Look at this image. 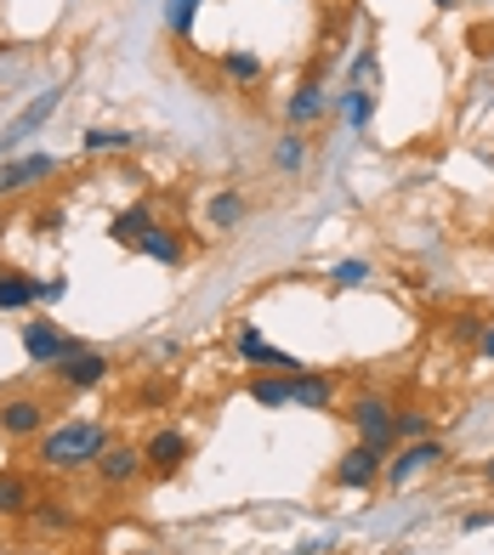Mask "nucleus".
<instances>
[{
    "instance_id": "c85d7f7f",
    "label": "nucleus",
    "mask_w": 494,
    "mask_h": 555,
    "mask_svg": "<svg viewBox=\"0 0 494 555\" xmlns=\"http://www.w3.org/2000/svg\"><path fill=\"white\" fill-rule=\"evenodd\" d=\"M483 330H489V318H478V312H460V318H449V335H455L460 346H478V340H483Z\"/></svg>"
},
{
    "instance_id": "f03ea898",
    "label": "nucleus",
    "mask_w": 494,
    "mask_h": 555,
    "mask_svg": "<svg viewBox=\"0 0 494 555\" xmlns=\"http://www.w3.org/2000/svg\"><path fill=\"white\" fill-rule=\"evenodd\" d=\"M341 420L353 425V442H369L381 453L398 448V402H392L387 391H358L347 409H341Z\"/></svg>"
},
{
    "instance_id": "a211bd4d",
    "label": "nucleus",
    "mask_w": 494,
    "mask_h": 555,
    "mask_svg": "<svg viewBox=\"0 0 494 555\" xmlns=\"http://www.w3.org/2000/svg\"><path fill=\"white\" fill-rule=\"evenodd\" d=\"M244 397H251L256 402V409H290V374H274V369H267V374H251V380H244Z\"/></svg>"
},
{
    "instance_id": "423d86ee",
    "label": "nucleus",
    "mask_w": 494,
    "mask_h": 555,
    "mask_svg": "<svg viewBox=\"0 0 494 555\" xmlns=\"http://www.w3.org/2000/svg\"><path fill=\"white\" fill-rule=\"evenodd\" d=\"M86 340L80 335H68V330H58L52 318H35V323H23V351H29V363H40L46 374H52L63 358H74Z\"/></svg>"
},
{
    "instance_id": "2eb2a0df",
    "label": "nucleus",
    "mask_w": 494,
    "mask_h": 555,
    "mask_svg": "<svg viewBox=\"0 0 494 555\" xmlns=\"http://www.w3.org/2000/svg\"><path fill=\"white\" fill-rule=\"evenodd\" d=\"M137 256H148V261H160V267L177 272L188 261V244H182V233L170 221H154V227H148V238L137 244Z\"/></svg>"
},
{
    "instance_id": "9b49d317",
    "label": "nucleus",
    "mask_w": 494,
    "mask_h": 555,
    "mask_svg": "<svg viewBox=\"0 0 494 555\" xmlns=\"http://www.w3.org/2000/svg\"><path fill=\"white\" fill-rule=\"evenodd\" d=\"M58 108H63V91H46V96H35V103L23 108V114H17V119L7 125V131H0V154L12 159L17 147L35 137V131H46V125H52V114H58Z\"/></svg>"
},
{
    "instance_id": "f8f14e48",
    "label": "nucleus",
    "mask_w": 494,
    "mask_h": 555,
    "mask_svg": "<svg viewBox=\"0 0 494 555\" xmlns=\"http://www.w3.org/2000/svg\"><path fill=\"white\" fill-rule=\"evenodd\" d=\"M290 397H295V409H313V414H335L341 380H335L330 369H295V374H290Z\"/></svg>"
},
{
    "instance_id": "b1692460",
    "label": "nucleus",
    "mask_w": 494,
    "mask_h": 555,
    "mask_svg": "<svg viewBox=\"0 0 494 555\" xmlns=\"http://www.w3.org/2000/svg\"><path fill=\"white\" fill-rule=\"evenodd\" d=\"M302 165H307V131H284V137L274 142V170L295 176Z\"/></svg>"
},
{
    "instance_id": "393cba45",
    "label": "nucleus",
    "mask_w": 494,
    "mask_h": 555,
    "mask_svg": "<svg viewBox=\"0 0 494 555\" xmlns=\"http://www.w3.org/2000/svg\"><path fill=\"white\" fill-rule=\"evenodd\" d=\"M341 114H347L353 131H364V125L376 119V91H369V86H347V96H341Z\"/></svg>"
},
{
    "instance_id": "c756f323",
    "label": "nucleus",
    "mask_w": 494,
    "mask_h": 555,
    "mask_svg": "<svg viewBox=\"0 0 494 555\" xmlns=\"http://www.w3.org/2000/svg\"><path fill=\"white\" fill-rule=\"evenodd\" d=\"M347 80H353V86H369V80H376V57H369V46H364V52L353 57V68H347Z\"/></svg>"
},
{
    "instance_id": "473e14b6",
    "label": "nucleus",
    "mask_w": 494,
    "mask_h": 555,
    "mask_svg": "<svg viewBox=\"0 0 494 555\" xmlns=\"http://www.w3.org/2000/svg\"><path fill=\"white\" fill-rule=\"evenodd\" d=\"M295 555H330V544H318V539H302V544H295Z\"/></svg>"
},
{
    "instance_id": "39448f33",
    "label": "nucleus",
    "mask_w": 494,
    "mask_h": 555,
    "mask_svg": "<svg viewBox=\"0 0 494 555\" xmlns=\"http://www.w3.org/2000/svg\"><path fill=\"white\" fill-rule=\"evenodd\" d=\"M381 470H387V453H381V448H369V442H353V448L330 465V488L369 493V488H381Z\"/></svg>"
},
{
    "instance_id": "9d476101",
    "label": "nucleus",
    "mask_w": 494,
    "mask_h": 555,
    "mask_svg": "<svg viewBox=\"0 0 494 555\" xmlns=\"http://www.w3.org/2000/svg\"><path fill=\"white\" fill-rule=\"evenodd\" d=\"M188 453H193V442H188V431H177V425H160V431L142 442L148 476H177L188 465Z\"/></svg>"
},
{
    "instance_id": "bb28decb",
    "label": "nucleus",
    "mask_w": 494,
    "mask_h": 555,
    "mask_svg": "<svg viewBox=\"0 0 494 555\" xmlns=\"http://www.w3.org/2000/svg\"><path fill=\"white\" fill-rule=\"evenodd\" d=\"M193 17H200V0H165V29L177 40L193 35Z\"/></svg>"
},
{
    "instance_id": "f704fd0d",
    "label": "nucleus",
    "mask_w": 494,
    "mask_h": 555,
    "mask_svg": "<svg viewBox=\"0 0 494 555\" xmlns=\"http://www.w3.org/2000/svg\"><path fill=\"white\" fill-rule=\"evenodd\" d=\"M483 482L494 488V460H483Z\"/></svg>"
},
{
    "instance_id": "7ed1b4c3",
    "label": "nucleus",
    "mask_w": 494,
    "mask_h": 555,
    "mask_svg": "<svg viewBox=\"0 0 494 555\" xmlns=\"http://www.w3.org/2000/svg\"><path fill=\"white\" fill-rule=\"evenodd\" d=\"M52 402L35 397V391H12L0 397V437L7 442H40L46 431H52Z\"/></svg>"
},
{
    "instance_id": "dca6fc26",
    "label": "nucleus",
    "mask_w": 494,
    "mask_h": 555,
    "mask_svg": "<svg viewBox=\"0 0 494 555\" xmlns=\"http://www.w3.org/2000/svg\"><path fill=\"white\" fill-rule=\"evenodd\" d=\"M160 216H154V205H148V198H137V205H126L114 221H109V238L119 244V249H137L142 238H148V227H154Z\"/></svg>"
},
{
    "instance_id": "6e6552de",
    "label": "nucleus",
    "mask_w": 494,
    "mask_h": 555,
    "mask_svg": "<svg viewBox=\"0 0 494 555\" xmlns=\"http://www.w3.org/2000/svg\"><path fill=\"white\" fill-rule=\"evenodd\" d=\"M91 476H97V482H103L109 493H126L131 482H142V476H148V460H142V448L114 442V448L103 453V460L91 465Z\"/></svg>"
},
{
    "instance_id": "aec40b11",
    "label": "nucleus",
    "mask_w": 494,
    "mask_h": 555,
    "mask_svg": "<svg viewBox=\"0 0 494 555\" xmlns=\"http://www.w3.org/2000/svg\"><path fill=\"white\" fill-rule=\"evenodd\" d=\"M29 504H35V482L23 470H0V521H12V516H29Z\"/></svg>"
},
{
    "instance_id": "1a4fd4ad",
    "label": "nucleus",
    "mask_w": 494,
    "mask_h": 555,
    "mask_svg": "<svg viewBox=\"0 0 494 555\" xmlns=\"http://www.w3.org/2000/svg\"><path fill=\"white\" fill-rule=\"evenodd\" d=\"M52 176H58L52 154H12L7 165H0V198H23L29 188L52 182Z\"/></svg>"
},
{
    "instance_id": "e433bc0d",
    "label": "nucleus",
    "mask_w": 494,
    "mask_h": 555,
    "mask_svg": "<svg viewBox=\"0 0 494 555\" xmlns=\"http://www.w3.org/2000/svg\"><path fill=\"white\" fill-rule=\"evenodd\" d=\"M0 233H7V216H0Z\"/></svg>"
},
{
    "instance_id": "4be33fe9",
    "label": "nucleus",
    "mask_w": 494,
    "mask_h": 555,
    "mask_svg": "<svg viewBox=\"0 0 494 555\" xmlns=\"http://www.w3.org/2000/svg\"><path fill=\"white\" fill-rule=\"evenodd\" d=\"M80 147H86V154H131V147H137V131H109V125H86V131H80Z\"/></svg>"
},
{
    "instance_id": "a878e982",
    "label": "nucleus",
    "mask_w": 494,
    "mask_h": 555,
    "mask_svg": "<svg viewBox=\"0 0 494 555\" xmlns=\"http://www.w3.org/2000/svg\"><path fill=\"white\" fill-rule=\"evenodd\" d=\"M369 278H376V267H369L364 256H347V261L330 267V289H364Z\"/></svg>"
},
{
    "instance_id": "f257e3e1",
    "label": "nucleus",
    "mask_w": 494,
    "mask_h": 555,
    "mask_svg": "<svg viewBox=\"0 0 494 555\" xmlns=\"http://www.w3.org/2000/svg\"><path fill=\"white\" fill-rule=\"evenodd\" d=\"M109 448H114V431L103 420H63L40 437V470L80 476V470H91L97 460H103Z\"/></svg>"
},
{
    "instance_id": "7c9ffc66",
    "label": "nucleus",
    "mask_w": 494,
    "mask_h": 555,
    "mask_svg": "<svg viewBox=\"0 0 494 555\" xmlns=\"http://www.w3.org/2000/svg\"><path fill=\"white\" fill-rule=\"evenodd\" d=\"M63 295H68V278H46V284H40V307H58Z\"/></svg>"
},
{
    "instance_id": "20e7f679",
    "label": "nucleus",
    "mask_w": 494,
    "mask_h": 555,
    "mask_svg": "<svg viewBox=\"0 0 494 555\" xmlns=\"http://www.w3.org/2000/svg\"><path fill=\"white\" fill-rule=\"evenodd\" d=\"M449 460V448H443L438 437H421V442H398L387 453V470H381V488H392V493H404L415 476H427L432 465H443Z\"/></svg>"
},
{
    "instance_id": "6ab92c4d",
    "label": "nucleus",
    "mask_w": 494,
    "mask_h": 555,
    "mask_svg": "<svg viewBox=\"0 0 494 555\" xmlns=\"http://www.w3.org/2000/svg\"><path fill=\"white\" fill-rule=\"evenodd\" d=\"M29 527H35V533H74V527H80V516H74L63 499H46V493H40V499L29 504Z\"/></svg>"
},
{
    "instance_id": "412c9836",
    "label": "nucleus",
    "mask_w": 494,
    "mask_h": 555,
    "mask_svg": "<svg viewBox=\"0 0 494 555\" xmlns=\"http://www.w3.org/2000/svg\"><path fill=\"white\" fill-rule=\"evenodd\" d=\"M244 210H251V205H244V193H239V188H221V193H211L205 221L216 227V233H233V227L244 221Z\"/></svg>"
},
{
    "instance_id": "4468645a",
    "label": "nucleus",
    "mask_w": 494,
    "mask_h": 555,
    "mask_svg": "<svg viewBox=\"0 0 494 555\" xmlns=\"http://www.w3.org/2000/svg\"><path fill=\"white\" fill-rule=\"evenodd\" d=\"M325 114H330V96H325V86L307 74V80L284 96V125H290V131H313Z\"/></svg>"
},
{
    "instance_id": "f3484780",
    "label": "nucleus",
    "mask_w": 494,
    "mask_h": 555,
    "mask_svg": "<svg viewBox=\"0 0 494 555\" xmlns=\"http://www.w3.org/2000/svg\"><path fill=\"white\" fill-rule=\"evenodd\" d=\"M35 300H40V278L17 272V267L0 272V312H29Z\"/></svg>"
},
{
    "instance_id": "2f4dec72",
    "label": "nucleus",
    "mask_w": 494,
    "mask_h": 555,
    "mask_svg": "<svg viewBox=\"0 0 494 555\" xmlns=\"http://www.w3.org/2000/svg\"><path fill=\"white\" fill-rule=\"evenodd\" d=\"M483 527H494V511H472V516H460V533H483Z\"/></svg>"
},
{
    "instance_id": "c9c22d12",
    "label": "nucleus",
    "mask_w": 494,
    "mask_h": 555,
    "mask_svg": "<svg viewBox=\"0 0 494 555\" xmlns=\"http://www.w3.org/2000/svg\"><path fill=\"white\" fill-rule=\"evenodd\" d=\"M432 7H438V12H449V7H455V0H432Z\"/></svg>"
},
{
    "instance_id": "58836bf2",
    "label": "nucleus",
    "mask_w": 494,
    "mask_h": 555,
    "mask_svg": "<svg viewBox=\"0 0 494 555\" xmlns=\"http://www.w3.org/2000/svg\"><path fill=\"white\" fill-rule=\"evenodd\" d=\"M0 272H7V267H0Z\"/></svg>"
},
{
    "instance_id": "72a5a7b5",
    "label": "nucleus",
    "mask_w": 494,
    "mask_h": 555,
    "mask_svg": "<svg viewBox=\"0 0 494 555\" xmlns=\"http://www.w3.org/2000/svg\"><path fill=\"white\" fill-rule=\"evenodd\" d=\"M478 351H483V358L494 363V318H489V330H483V340H478Z\"/></svg>"
},
{
    "instance_id": "4c0bfd02",
    "label": "nucleus",
    "mask_w": 494,
    "mask_h": 555,
    "mask_svg": "<svg viewBox=\"0 0 494 555\" xmlns=\"http://www.w3.org/2000/svg\"><path fill=\"white\" fill-rule=\"evenodd\" d=\"M472 7H489V0H472Z\"/></svg>"
},
{
    "instance_id": "0eeeda50",
    "label": "nucleus",
    "mask_w": 494,
    "mask_h": 555,
    "mask_svg": "<svg viewBox=\"0 0 494 555\" xmlns=\"http://www.w3.org/2000/svg\"><path fill=\"white\" fill-rule=\"evenodd\" d=\"M109 351H97V346H80V351H74V358H63L58 369H52V380L63 386V391H97V386H103L109 380Z\"/></svg>"
},
{
    "instance_id": "ddd939ff",
    "label": "nucleus",
    "mask_w": 494,
    "mask_h": 555,
    "mask_svg": "<svg viewBox=\"0 0 494 555\" xmlns=\"http://www.w3.org/2000/svg\"><path fill=\"white\" fill-rule=\"evenodd\" d=\"M233 351H239L244 363H256V369H274V374H295V369H302V363H295L284 346H274V340H267V335L256 330V323H239Z\"/></svg>"
},
{
    "instance_id": "5701e85b",
    "label": "nucleus",
    "mask_w": 494,
    "mask_h": 555,
    "mask_svg": "<svg viewBox=\"0 0 494 555\" xmlns=\"http://www.w3.org/2000/svg\"><path fill=\"white\" fill-rule=\"evenodd\" d=\"M221 74H228L233 86H256L262 74H267V63L256 52H244V46H233V52H221Z\"/></svg>"
},
{
    "instance_id": "cd10ccee",
    "label": "nucleus",
    "mask_w": 494,
    "mask_h": 555,
    "mask_svg": "<svg viewBox=\"0 0 494 555\" xmlns=\"http://www.w3.org/2000/svg\"><path fill=\"white\" fill-rule=\"evenodd\" d=\"M421 437H432V414H421V409H398V442H421Z\"/></svg>"
}]
</instances>
